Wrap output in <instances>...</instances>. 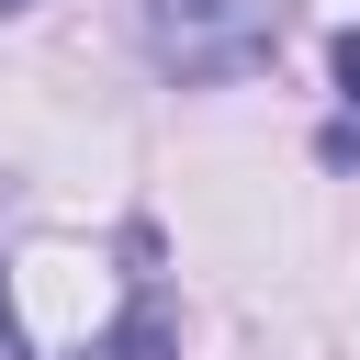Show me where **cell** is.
<instances>
[{
    "label": "cell",
    "instance_id": "1",
    "mask_svg": "<svg viewBox=\"0 0 360 360\" xmlns=\"http://www.w3.org/2000/svg\"><path fill=\"white\" fill-rule=\"evenodd\" d=\"M270 45H281V0H146V56L180 90H225L270 68Z\"/></svg>",
    "mask_w": 360,
    "mask_h": 360
},
{
    "label": "cell",
    "instance_id": "2",
    "mask_svg": "<svg viewBox=\"0 0 360 360\" xmlns=\"http://www.w3.org/2000/svg\"><path fill=\"white\" fill-rule=\"evenodd\" d=\"M79 360H180V304H169V292L135 270V304H124V315H112V326H101Z\"/></svg>",
    "mask_w": 360,
    "mask_h": 360
},
{
    "label": "cell",
    "instance_id": "3",
    "mask_svg": "<svg viewBox=\"0 0 360 360\" xmlns=\"http://www.w3.org/2000/svg\"><path fill=\"white\" fill-rule=\"evenodd\" d=\"M326 68H338V101L360 112V34H338V45H326Z\"/></svg>",
    "mask_w": 360,
    "mask_h": 360
},
{
    "label": "cell",
    "instance_id": "4",
    "mask_svg": "<svg viewBox=\"0 0 360 360\" xmlns=\"http://www.w3.org/2000/svg\"><path fill=\"white\" fill-rule=\"evenodd\" d=\"M0 360H34V338H22V315H11V281H0Z\"/></svg>",
    "mask_w": 360,
    "mask_h": 360
},
{
    "label": "cell",
    "instance_id": "5",
    "mask_svg": "<svg viewBox=\"0 0 360 360\" xmlns=\"http://www.w3.org/2000/svg\"><path fill=\"white\" fill-rule=\"evenodd\" d=\"M0 11H22V0H0Z\"/></svg>",
    "mask_w": 360,
    "mask_h": 360
}]
</instances>
